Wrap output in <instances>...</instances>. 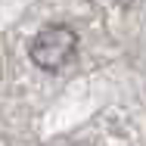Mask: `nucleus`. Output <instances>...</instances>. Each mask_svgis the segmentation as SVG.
Wrapping results in <instances>:
<instances>
[{
    "mask_svg": "<svg viewBox=\"0 0 146 146\" xmlns=\"http://www.w3.org/2000/svg\"><path fill=\"white\" fill-rule=\"evenodd\" d=\"M78 53V34L68 25H50V28L37 31L28 47V56L37 68L44 72H59L65 68Z\"/></svg>",
    "mask_w": 146,
    "mask_h": 146,
    "instance_id": "nucleus-1",
    "label": "nucleus"
}]
</instances>
